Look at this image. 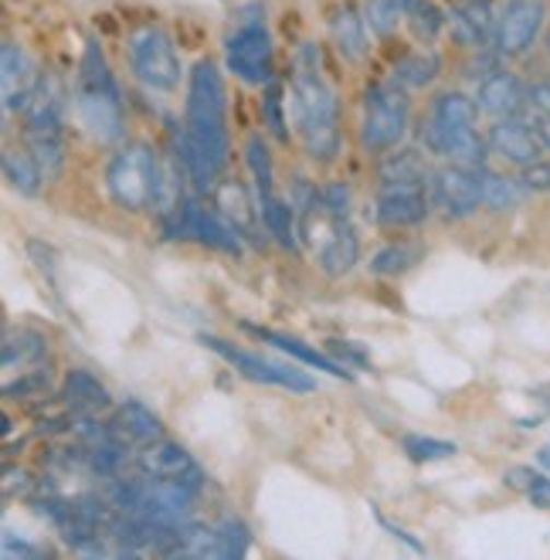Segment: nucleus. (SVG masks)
<instances>
[{"instance_id": "obj_7", "label": "nucleus", "mask_w": 550, "mask_h": 560, "mask_svg": "<svg viewBox=\"0 0 550 560\" xmlns=\"http://www.w3.org/2000/svg\"><path fill=\"white\" fill-rule=\"evenodd\" d=\"M106 190L113 197V205L129 214H140L150 205H156L160 190H164V174H160L156 150L140 140L116 150L106 167Z\"/></svg>"}, {"instance_id": "obj_15", "label": "nucleus", "mask_w": 550, "mask_h": 560, "mask_svg": "<svg viewBox=\"0 0 550 560\" xmlns=\"http://www.w3.org/2000/svg\"><path fill=\"white\" fill-rule=\"evenodd\" d=\"M38 79L42 72L35 69V61L27 58V51L14 38H4V48H0V95H4L8 116L27 109Z\"/></svg>"}, {"instance_id": "obj_43", "label": "nucleus", "mask_w": 550, "mask_h": 560, "mask_svg": "<svg viewBox=\"0 0 550 560\" xmlns=\"http://www.w3.org/2000/svg\"><path fill=\"white\" fill-rule=\"evenodd\" d=\"M520 184L530 194H550V160H537L530 167H520Z\"/></svg>"}, {"instance_id": "obj_25", "label": "nucleus", "mask_w": 550, "mask_h": 560, "mask_svg": "<svg viewBox=\"0 0 550 560\" xmlns=\"http://www.w3.org/2000/svg\"><path fill=\"white\" fill-rule=\"evenodd\" d=\"M442 75V55L425 45V48H411L405 51L398 61H395V69H391V79L398 85H405L408 92H418V89H432Z\"/></svg>"}, {"instance_id": "obj_42", "label": "nucleus", "mask_w": 550, "mask_h": 560, "mask_svg": "<svg viewBox=\"0 0 550 560\" xmlns=\"http://www.w3.org/2000/svg\"><path fill=\"white\" fill-rule=\"evenodd\" d=\"M319 201H323V208H327L333 218H347V211H350V187H347L343 180H330V184H323V190H319Z\"/></svg>"}, {"instance_id": "obj_13", "label": "nucleus", "mask_w": 550, "mask_h": 560, "mask_svg": "<svg viewBox=\"0 0 550 560\" xmlns=\"http://www.w3.org/2000/svg\"><path fill=\"white\" fill-rule=\"evenodd\" d=\"M177 235L180 238H194L214 252L224 255H242V235H238V224L232 218H224L218 208H204L201 201H184V211L177 214Z\"/></svg>"}, {"instance_id": "obj_34", "label": "nucleus", "mask_w": 550, "mask_h": 560, "mask_svg": "<svg viewBox=\"0 0 550 560\" xmlns=\"http://www.w3.org/2000/svg\"><path fill=\"white\" fill-rule=\"evenodd\" d=\"M503 482L516 492H524V497L537 506V510H547L550 513V479L530 466H510L503 472Z\"/></svg>"}, {"instance_id": "obj_10", "label": "nucleus", "mask_w": 550, "mask_h": 560, "mask_svg": "<svg viewBox=\"0 0 550 560\" xmlns=\"http://www.w3.org/2000/svg\"><path fill=\"white\" fill-rule=\"evenodd\" d=\"M198 340H201L211 353H218L221 360H229V364H232L242 377H248V381H255V384H269V387L296 390V394H309V390L316 387V381H313L309 374H303V371H296V368H285V364H276V360H269V357H262V353L242 350V347H235V343H229V340H221V337H214V334H201Z\"/></svg>"}, {"instance_id": "obj_1", "label": "nucleus", "mask_w": 550, "mask_h": 560, "mask_svg": "<svg viewBox=\"0 0 550 560\" xmlns=\"http://www.w3.org/2000/svg\"><path fill=\"white\" fill-rule=\"evenodd\" d=\"M177 153L184 174L201 194L218 187V177L232 156V129H229V85L218 61L198 58L187 72L184 89V126L177 137Z\"/></svg>"}, {"instance_id": "obj_26", "label": "nucleus", "mask_w": 550, "mask_h": 560, "mask_svg": "<svg viewBox=\"0 0 550 560\" xmlns=\"http://www.w3.org/2000/svg\"><path fill=\"white\" fill-rule=\"evenodd\" d=\"M432 167L422 150H391L377 160V180L381 184H432Z\"/></svg>"}, {"instance_id": "obj_40", "label": "nucleus", "mask_w": 550, "mask_h": 560, "mask_svg": "<svg viewBox=\"0 0 550 560\" xmlns=\"http://www.w3.org/2000/svg\"><path fill=\"white\" fill-rule=\"evenodd\" d=\"M27 150L35 153L45 174H58L65 163V133H27Z\"/></svg>"}, {"instance_id": "obj_32", "label": "nucleus", "mask_w": 550, "mask_h": 560, "mask_svg": "<svg viewBox=\"0 0 550 560\" xmlns=\"http://www.w3.org/2000/svg\"><path fill=\"white\" fill-rule=\"evenodd\" d=\"M245 160H248V171L255 180V197L258 201H266V197L276 194V167H272V156H269L262 133H251L245 140Z\"/></svg>"}, {"instance_id": "obj_44", "label": "nucleus", "mask_w": 550, "mask_h": 560, "mask_svg": "<svg viewBox=\"0 0 550 560\" xmlns=\"http://www.w3.org/2000/svg\"><path fill=\"white\" fill-rule=\"evenodd\" d=\"M42 390H48V374L45 371H31V374H21V381L17 384H4V398H27V394H42Z\"/></svg>"}, {"instance_id": "obj_51", "label": "nucleus", "mask_w": 550, "mask_h": 560, "mask_svg": "<svg viewBox=\"0 0 550 560\" xmlns=\"http://www.w3.org/2000/svg\"><path fill=\"white\" fill-rule=\"evenodd\" d=\"M547 405H550V401H547Z\"/></svg>"}, {"instance_id": "obj_6", "label": "nucleus", "mask_w": 550, "mask_h": 560, "mask_svg": "<svg viewBox=\"0 0 550 560\" xmlns=\"http://www.w3.org/2000/svg\"><path fill=\"white\" fill-rule=\"evenodd\" d=\"M411 129V92L395 79L374 82L361 103V147L371 156H384L405 143Z\"/></svg>"}, {"instance_id": "obj_33", "label": "nucleus", "mask_w": 550, "mask_h": 560, "mask_svg": "<svg viewBox=\"0 0 550 560\" xmlns=\"http://www.w3.org/2000/svg\"><path fill=\"white\" fill-rule=\"evenodd\" d=\"M524 194H530V190L520 184V177L513 180L496 171H482V205L490 211H513L524 201Z\"/></svg>"}, {"instance_id": "obj_24", "label": "nucleus", "mask_w": 550, "mask_h": 560, "mask_svg": "<svg viewBox=\"0 0 550 560\" xmlns=\"http://www.w3.org/2000/svg\"><path fill=\"white\" fill-rule=\"evenodd\" d=\"M61 401L69 405L75 415H95V411H106L113 405V394L109 387L89 374V371H69V377H65L61 384Z\"/></svg>"}, {"instance_id": "obj_36", "label": "nucleus", "mask_w": 550, "mask_h": 560, "mask_svg": "<svg viewBox=\"0 0 550 560\" xmlns=\"http://www.w3.org/2000/svg\"><path fill=\"white\" fill-rule=\"evenodd\" d=\"M285 85L279 79H272L266 89H262V126L269 133L279 140V143H289V113H285Z\"/></svg>"}, {"instance_id": "obj_23", "label": "nucleus", "mask_w": 550, "mask_h": 560, "mask_svg": "<svg viewBox=\"0 0 550 560\" xmlns=\"http://www.w3.org/2000/svg\"><path fill=\"white\" fill-rule=\"evenodd\" d=\"M245 329H248V334H255L258 340H266V343L279 347L282 353L296 357L300 364H306V368H313V371H319V374L353 381V374L347 371V364H340V360L327 357L323 350H316V347H309V343H303V340H296V337H285V334H276V329H262V326H251V323H245Z\"/></svg>"}, {"instance_id": "obj_39", "label": "nucleus", "mask_w": 550, "mask_h": 560, "mask_svg": "<svg viewBox=\"0 0 550 560\" xmlns=\"http://www.w3.org/2000/svg\"><path fill=\"white\" fill-rule=\"evenodd\" d=\"M418 248H411V245H384L374 258H371V272L374 276H384V279H391V276H405L414 261H418Z\"/></svg>"}, {"instance_id": "obj_35", "label": "nucleus", "mask_w": 550, "mask_h": 560, "mask_svg": "<svg viewBox=\"0 0 550 560\" xmlns=\"http://www.w3.org/2000/svg\"><path fill=\"white\" fill-rule=\"evenodd\" d=\"M45 357H48L45 337L31 334V329H21L17 337H8V340H4V371H8V374L14 371V364H17V368H24V364H35V368H38Z\"/></svg>"}, {"instance_id": "obj_20", "label": "nucleus", "mask_w": 550, "mask_h": 560, "mask_svg": "<svg viewBox=\"0 0 550 560\" xmlns=\"http://www.w3.org/2000/svg\"><path fill=\"white\" fill-rule=\"evenodd\" d=\"M358 261H361V238L347 224V218H340V221H333L330 232L319 238V245H316V266H319L323 276L340 279V276H350Z\"/></svg>"}, {"instance_id": "obj_27", "label": "nucleus", "mask_w": 550, "mask_h": 560, "mask_svg": "<svg viewBox=\"0 0 550 560\" xmlns=\"http://www.w3.org/2000/svg\"><path fill=\"white\" fill-rule=\"evenodd\" d=\"M258 218H262L269 238H276L285 252L300 248V211L296 205H289L285 197L272 194L266 201H258Z\"/></svg>"}, {"instance_id": "obj_49", "label": "nucleus", "mask_w": 550, "mask_h": 560, "mask_svg": "<svg viewBox=\"0 0 550 560\" xmlns=\"http://www.w3.org/2000/svg\"><path fill=\"white\" fill-rule=\"evenodd\" d=\"M537 466H540V469H547V472H550V442H547V445H540V448H537Z\"/></svg>"}, {"instance_id": "obj_37", "label": "nucleus", "mask_w": 550, "mask_h": 560, "mask_svg": "<svg viewBox=\"0 0 550 560\" xmlns=\"http://www.w3.org/2000/svg\"><path fill=\"white\" fill-rule=\"evenodd\" d=\"M364 18L374 38H395V31L405 24V0H364Z\"/></svg>"}, {"instance_id": "obj_31", "label": "nucleus", "mask_w": 550, "mask_h": 560, "mask_svg": "<svg viewBox=\"0 0 550 560\" xmlns=\"http://www.w3.org/2000/svg\"><path fill=\"white\" fill-rule=\"evenodd\" d=\"M167 557H221L218 550V526H204V523H184Z\"/></svg>"}, {"instance_id": "obj_19", "label": "nucleus", "mask_w": 550, "mask_h": 560, "mask_svg": "<svg viewBox=\"0 0 550 560\" xmlns=\"http://www.w3.org/2000/svg\"><path fill=\"white\" fill-rule=\"evenodd\" d=\"M137 466L150 479H177V482H190V486H201V479H204L201 466L187 455V448H180L177 442H167V439L147 445L137 458Z\"/></svg>"}, {"instance_id": "obj_50", "label": "nucleus", "mask_w": 550, "mask_h": 560, "mask_svg": "<svg viewBox=\"0 0 550 560\" xmlns=\"http://www.w3.org/2000/svg\"><path fill=\"white\" fill-rule=\"evenodd\" d=\"M543 48H547V58H550V31H547V38H543Z\"/></svg>"}, {"instance_id": "obj_4", "label": "nucleus", "mask_w": 550, "mask_h": 560, "mask_svg": "<svg viewBox=\"0 0 550 560\" xmlns=\"http://www.w3.org/2000/svg\"><path fill=\"white\" fill-rule=\"evenodd\" d=\"M75 113L89 137L95 143H119L126 137V113H122V92L113 75V65L103 51V45L89 38L79 58L75 72Z\"/></svg>"}, {"instance_id": "obj_41", "label": "nucleus", "mask_w": 550, "mask_h": 560, "mask_svg": "<svg viewBox=\"0 0 550 560\" xmlns=\"http://www.w3.org/2000/svg\"><path fill=\"white\" fill-rule=\"evenodd\" d=\"M251 547V530L238 520V516H229V520H221L218 523V550L221 557H245Z\"/></svg>"}, {"instance_id": "obj_9", "label": "nucleus", "mask_w": 550, "mask_h": 560, "mask_svg": "<svg viewBox=\"0 0 550 560\" xmlns=\"http://www.w3.org/2000/svg\"><path fill=\"white\" fill-rule=\"evenodd\" d=\"M547 31V4L543 0H500L496 4V55L513 61L537 48Z\"/></svg>"}, {"instance_id": "obj_45", "label": "nucleus", "mask_w": 550, "mask_h": 560, "mask_svg": "<svg viewBox=\"0 0 550 560\" xmlns=\"http://www.w3.org/2000/svg\"><path fill=\"white\" fill-rule=\"evenodd\" d=\"M527 106L534 116H550V72L527 85Z\"/></svg>"}, {"instance_id": "obj_30", "label": "nucleus", "mask_w": 550, "mask_h": 560, "mask_svg": "<svg viewBox=\"0 0 550 560\" xmlns=\"http://www.w3.org/2000/svg\"><path fill=\"white\" fill-rule=\"evenodd\" d=\"M214 208L232 218L238 228H251L255 224V205H251V194L242 180H218L214 187Z\"/></svg>"}, {"instance_id": "obj_5", "label": "nucleus", "mask_w": 550, "mask_h": 560, "mask_svg": "<svg viewBox=\"0 0 550 560\" xmlns=\"http://www.w3.org/2000/svg\"><path fill=\"white\" fill-rule=\"evenodd\" d=\"M224 65L229 72L251 89H266L276 79V45L262 4H245L229 35H224Z\"/></svg>"}, {"instance_id": "obj_38", "label": "nucleus", "mask_w": 550, "mask_h": 560, "mask_svg": "<svg viewBox=\"0 0 550 560\" xmlns=\"http://www.w3.org/2000/svg\"><path fill=\"white\" fill-rule=\"evenodd\" d=\"M401 452L411 458V463H445V458H452L459 452L456 442H445V439H432V435H401Z\"/></svg>"}, {"instance_id": "obj_47", "label": "nucleus", "mask_w": 550, "mask_h": 560, "mask_svg": "<svg viewBox=\"0 0 550 560\" xmlns=\"http://www.w3.org/2000/svg\"><path fill=\"white\" fill-rule=\"evenodd\" d=\"M377 520H381V526H384V530H391V534H395L398 540H405V544H408L411 550H418V553H425V547H422V544H418V540H414L411 534H405V530H401V526H395V523H391V520H387V516H377Z\"/></svg>"}, {"instance_id": "obj_28", "label": "nucleus", "mask_w": 550, "mask_h": 560, "mask_svg": "<svg viewBox=\"0 0 550 560\" xmlns=\"http://www.w3.org/2000/svg\"><path fill=\"white\" fill-rule=\"evenodd\" d=\"M405 27L414 42L435 45L448 31V11H442L435 0H405Z\"/></svg>"}, {"instance_id": "obj_12", "label": "nucleus", "mask_w": 550, "mask_h": 560, "mask_svg": "<svg viewBox=\"0 0 550 560\" xmlns=\"http://www.w3.org/2000/svg\"><path fill=\"white\" fill-rule=\"evenodd\" d=\"M432 214L429 184H381L374 197V221L381 228H418Z\"/></svg>"}, {"instance_id": "obj_2", "label": "nucleus", "mask_w": 550, "mask_h": 560, "mask_svg": "<svg viewBox=\"0 0 550 560\" xmlns=\"http://www.w3.org/2000/svg\"><path fill=\"white\" fill-rule=\"evenodd\" d=\"M289 109H293L296 137L313 163H333L343 140V106L333 89L323 51L313 42H303L289 65Z\"/></svg>"}, {"instance_id": "obj_3", "label": "nucleus", "mask_w": 550, "mask_h": 560, "mask_svg": "<svg viewBox=\"0 0 550 560\" xmlns=\"http://www.w3.org/2000/svg\"><path fill=\"white\" fill-rule=\"evenodd\" d=\"M479 103L476 95L463 89H442L432 95V103L418 122V140L425 153L442 156L448 163H466V167H487L490 160V140L479 133Z\"/></svg>"}, {"instance_id": "obj_22", "label": "nucleus", "mask_w": 550, "mask_h": 560, "mask_svg": "<svg viewBox=\"0 0 550 560\" xmlns=\"http://www.w3.org/2000/svg\"><path fill=\"white\" fill-rule=\"evenodd\" d=\"M109 435L126 448H147L164 439V421H160L143 401H126L109 424Z\"/></svg>"}, {"instance_id": "obj_14", "label": "nucleus", "mask_w": 550, "mask_h": 560, "mask_svg": "<svg viewBox=\"0 0 550 560\" xmlns=\"http://www.w3.org/2000/svg\"><path fill=\"white\" fill-rule=\"evenodd\" d=\"M448 31H452V42H456L463 51L493 48V42H496V4L493 0H452Z\"/></svg>"}, {"instance_id": "obj_16", "label": "nucleus", "mask_w": 550, "mask_h": 560, "mask_svg": "<svg viewBox=\"0 0 550 560\" xmlns=\"http://www.w3.org/2000/svg\"><path fill=\"white\" fill-rule=\"evenodd\" d=\"M490 150L493 156L506 160L510 167H530V163H537L543 156V143L537 137V126L527 122L524 116H510V119H493L490 126Z\"/></svg>"}, {"instance_id": "obj_48", "label": "nucleus", "mask_w": 550, "mask_h": 560, "mask_svg": "<svg viewBox=\"0 0 550 560\" xmlns=\"http://www.w3.org/2000/svg\"><path fill=\"white\" fill-rule=\"evenodd\" d=\"M534 126H537V137H540L543 150H550V116H534Z\"/></svg>"}, {"instance_id": "obj_17", "label": "nucleus", "mask_w": 550, "mask_h": 560, "mask_svg": "<svg viewBox=\"0 0 550 560\" xmlns=\"http://www.w3.org/2000/svg\"><path fill=\"white\" fill-rule=\"evenodd\" d=\"M476 103L479 109L493 116V119H510V116H524L530 106H527V82L496 65L493 72H487L476 85Z\"/></svg>"}, {"instance_id": "obj_8", "label": "nucleus", "mask_w": 550, "mask_h": 560, "mask_svg": "<svg viewBox=\"0 0 550 560\" xmlns=\"http://www.w3.org/2000/svg\"><path fill=\"white\" fill-rule=\"evenodd\" d=\"M126 61L133 79L153 92H177L184 75V61L174 38L160 24H140L126 38Z\"/></svg>"}, {"instance_id": "obj_11", "label": "nucleus", "mask_w": 550, "mask_h": 560, "mask_svg": "<svg viewBox=\"0 0 550 560\" xmlns=\"http://www.w3.org/2000/svg\"><path fill=\"white\" fill-rule=\"evenodd\" d=\"M487 171V167H482ZM482 171L466 163H445L432 174V205L448 218L463 221L482 208Z\"/></svg>"}, {"instance_id": "obj_18", "label": "nucleus", "mask_w": 550, "mask_h": 560, "mask_svg": "<svg viewBox=\"0 0 550 560\" xmlns=\"http://www.w3.org/2000/svg\"><path fill=\"white\" fill-rule=\"evenodd\" d=\"M327 31L337 55L347 65H364L371 58V24L364 11L353 0H340V4L327 14Z\"/></svg>"}, {"instance_id": "obj_46", "label": "nucleus", "mask_w": 550, "mask_h": 560, "mask_svg": "<svg viewBox=\"0 0 550 560\" xmlns=\"http://www.w3.org/2000/svg\"><path fill=\"white\" fill-rule=\"evenodd\" d=\"M4 557H42V550H38V547H31V544H24V540L14 544V537L4 534Z\"/></svg>"}, {"instance_id": "obj_29", "label": "nucleus", "mask_w": 550, "mask_h": 560, "mask_svg": "<svg viewBox=\"0 0 550 560\" xmlns=\"http://www.w3.org/2000/svg\"><path fill=\"white\" fill-rule=\"evenodd\" d=\"M0 167H4V180H8L17 194H24V197H38V194H42V177H45V171H42V163L35 160V153H31V150H14V147H8V150H4V160H0Z\"/></svg>"}, {"instance_id": "obj_21", "label": "nucleus", "mask_w": 550, "mask_h": 560, "mask_svg": "<svg viewBox=\"0 0 550 560\" xmlns=\"http://www.w3.org/2000/svg\"><path fill=\"white\" fill-rule=\"evenodd\" d=\"M65 85L58 82V75L42 72L35 95L24 109V126L27 133H61L65 129Z\"/></svg>"}]
</instances>
